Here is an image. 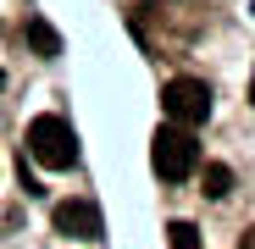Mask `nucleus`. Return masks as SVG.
<instances>
[{"mask_svg": "<svg viewBox=\"0 0 255 249\" xmlns=\"http://www.w3.org/2000/svg\"><path fill=\"white\" fill-rule=\"evenodd\" d=\"M28 155L39 166H50V172H67V166L78 161V133H72V122L45 111V116H33L28 122Z\"/></svg>", "mask_w": 255, "mask_h": 249, "instance_id": "nucleus-1", "label": "nucleus"}, {"mask_svg": "<svg viewBox=\"0 0 255 249\" xmlns=\"http://www.w3.org/2000/svg\"><path fill=\"white\" fill-rule=\"evenodd\" d=\"M200 183H205V199H228V188H233V172H228L222 161H211Z\"/></svg>", "mask_w": 255, "mask_h": 249, "instance_id": "nucleus-6", "label": "nucleus"}, {"mask_svg": "<svg viewBox=\"0 0 255 249\" xmlns=\"http://www.w3.org/2000/svg\"><path fill=\"white\" fill-rule=\"evenodd\" d=\"M28 45H33L39 56H61V33H56L50 22H39V17H33V22H28Z\"/></svg>", "mask_w": 255, "mask_h": 249, "instance_id": "nucleus-5", "label": "nucleus"}, {"mask_svg": "<svg viewBox=\"0 0 255 249\" xmlns=\"http://www.w3.org/2000/svg\"><path fill=\"white\" fill-rule=\"evenodd\" d=\"M150 166H155L166 183H183L194 166H200V144H194V133L178 128V122L155 128V139H150Z\"/></svg>", "mask_w": 255, "mask_h": 249, "instance_id": "nucleus-2", "label": "nucleus"}, {"mask_svg": "<svg viewBox=\"0 0 255 249\" xmlns=\"http://www.w3.org/2000/svg\"><path fill=\"white\" fill-rule=\"evenodd\" d=\"M50 222H56L61 238H78V244H89V238L106 233V222H100V211H95L89 199H61L56 211H50Z\"/></svg>", "mask_w": 255, "mask_h": 249, "instance_id": "nucleus-4", "label": "nucleus"}, {"mask_svg": "<svg viewBox=\"0 0 255 249\" xmlns=\"http://www.w3.org/2000/svg\"><path fill=\"white\" fill-rule=\"evenodd\" d=\"M0 83H6V72H0Z\"/></svg>", "mask_w": 255, "mask_h": 249, "instance_id": "nucleus-10", "label": "nucleus"}, {"mask_svg": "<svg viewBox=\"0 0 255 249\" xmlns=\"http://www.w3.org/2000/svg\"><path fill=\"white\" fill-rule=\"evenodd\" d=\"M239 249H255V227H250V233H244V238H239Z\"/></svg>", "mask_w": 255, "mask_h": 249, "instance_id": "nucleus-8", "label": "nucleus"}, {"mask_svg": "<svg viewBox=\"0 0 255 249\" xmlns=\"http://www.w3.org/2000/svg\"><path fill=\"white\" fill-rule=\"evenodd\" d=\"M166 249H200V227L194 222H172L166 227Z\"/></svg>", "mask_w": 255, "mask_h": 249, "instance_id": "nucleus-7", "label": "nucleus"}, {"mask_svg": "<svg viewBox=\"0 0 255 249\" xmlns=\"http://www.w3.org/2000/svg\"><path fill=\"white\" fill-rule=\"evenodd\" d=\"M250 100H255V78H250Z\"/></svg>", "mask_w": 255, "mask_h": 249, "instance_id": "nucleus-9", "label": "nucleus"}, {"mask_svg": "<svg viewBox=\"0 0 255 249\" xmlns=\"http://www.w3.org/2000/svg\"><path fill=\"white\" fill-rule=\"evenodd\" d=\"M161 111H166V122H178V128H200L211 116V89L200 78H172L161 89Z\"/></svg>", "mask_w": 255, "mask_h": 249, "instance_id": "nucleus-3", "label": "nucleus"}]
</instances>
